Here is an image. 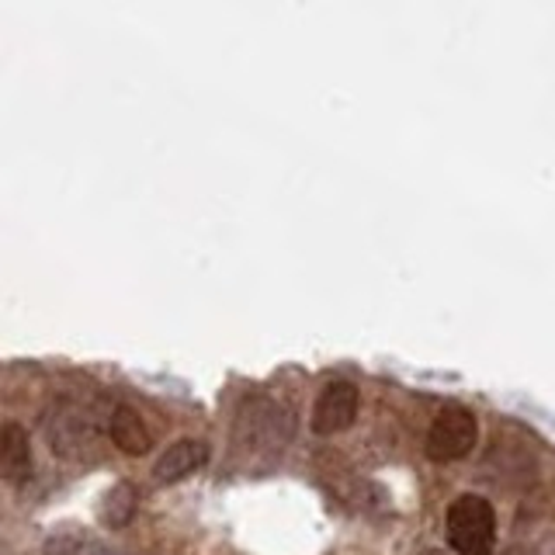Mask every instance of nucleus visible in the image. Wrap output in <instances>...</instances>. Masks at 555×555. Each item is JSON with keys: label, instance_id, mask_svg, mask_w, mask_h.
I'll list each match as a JSON object with an SVG mask.
<instances>
[{"label": "nucleus", "instance_id": "nucleus-9", "mask_svg": "<svg viewBox=\"0 0 555 555\" xmlns=\"http://www.w3.org/2000/svg\"><path fill=\"white\" fill-rule=\"evenodd\" d=\"M139 511V490L129 479H118L115 486L104 490V496L98 500V520L108 531H121L132 525V517Z\"/></svg>", "mask_w": 555, "mask_h": 555}, {"label": "nucleus", "instance_id": "nucleus-8", "mask_svg": "<svg viewBox=\"0 0 555 555\" xmlns=\"http://www.w3.org/2000/svg\"><path fill=\"white\" fill-rule=\"evenodd\" d=\"M104 434H108L112 444L129 459H143V455H150V448H153L150 424L139 416V410H132L126 403L112 406L108 424H104Z\"/></svg>", "mask_w": 555, "mask_h": 555}, {"label": "nucleus", "instance_id": "nucleus-6", "mask_svg": "<svg viewBox=\"0 0 555 555\" xmlns=\"http://www.w3.org/2000/svg\"><path fill=\"white\" fill-rule=\"evenodd\" d=\"M205 465H208V444L195 441V438H181L170 448H164L160 459L153 462V479L160 486H173V482H184L195 473H202Z\"/></svg>", "mask_w": 555, "mask_h": 555}, {"label": "nucleus", "instance_id": "nucleus-2", "mask_svg": "<svg viewBox=\"0 0 555 555\" xmlns=\"http://www.w3.org/2000/svg\"><path fill=\"white\" fill-rule=\"evenodd\" d=\"M42 434L52 455H60L63 462H83L94 455L98 421L77 399H56L42 416Z\"/></svg>", "mask_w": 555, "mask_h": 555}, {"label": "nucleus", "instance_id": "nucleus-5", "mask_svg": "<svg viewBox=\"0 0 555 555\" xmlns=\"http://www.w3.org/2000/svg\"><path fill=\"white\" fill-rule=\"evenodd\" d=\"M358 406H361V392L351 378H330L320 389V396L312 399V434L320 438H334L344 434L358 421Z\"/></svg>", "mask_w": 555, "mask_h": 555}, {"label": "nucleus", "instance_id": "nucleus-1", "mask_svg": "<svg viewBox=\"0 0 555 555\" xmlns=\"http://www.w3.org/2000/svg\"><path fill=\"white\" fill-rule=\"evenodd\" d=\"M444 542L455 555H493L496 548V511L479 493H462L448 503Z\"/></svg>", "mask_w": 555, "mask_h": 555}, {"label": "nucleus", "instance_id": "nucleus-4", "mask_svg": "<svg viewBox=\"0 0 555 555\" xmlns=\"http://www.w3.org/2000/svg\"><path fill=\"white\" fill-rule=\"evenodd\" d=\"M479 441V421L476 413L468 406H441L438 416L430 421L427 427V438H424V451L430 462L438 465H451V462H462L465 455H473V448Z\"/></svg>", "mask_w": 555, "mask_h": 555}, {"label": "nucleus", "instance_id": "nucleus-3", "mask_svg": "<svg viewBox=\"0 0 555 555\" xmlns=\"http://www.w3.org/2000/svg\"><path fill=\"white\" fill-rule=\"evenodd\" d=\"M295 434V416L271 396H250L236 413V441L247 451H282Z\"/></svg>", "mask_w": 555, "mask_h": 555}, {"label": "nucleus", "instance_id": "nucleus-7", "mask_svg": "<svg viewBox=\"0 0 555 555\" xmlns=\"http://www.w3.org/2000/svg\"><path fill=\"white\" fill-rule=\"evenodd\" d=\"M0 476L11 486H25L35 476V451L28 427L8 421L0 427Z\"/></svg>", "mask_w": 555, "mask_h": 555}, {"label": "nucleus", "instance_id": "nucleus-10", "mask_svg": "<svg viewBox=\"0 0 555 555\" xmlns=\"http://www.w3.org/2000/svg\"><path fill=\"white\" fill-rule=\"evenodd\" d=\"M80 545H83V534H77V531H56V534L46 538L42 555H77Z\"/></svg>", "mask_w": 555, "mask_h": 555}]
</instances>
